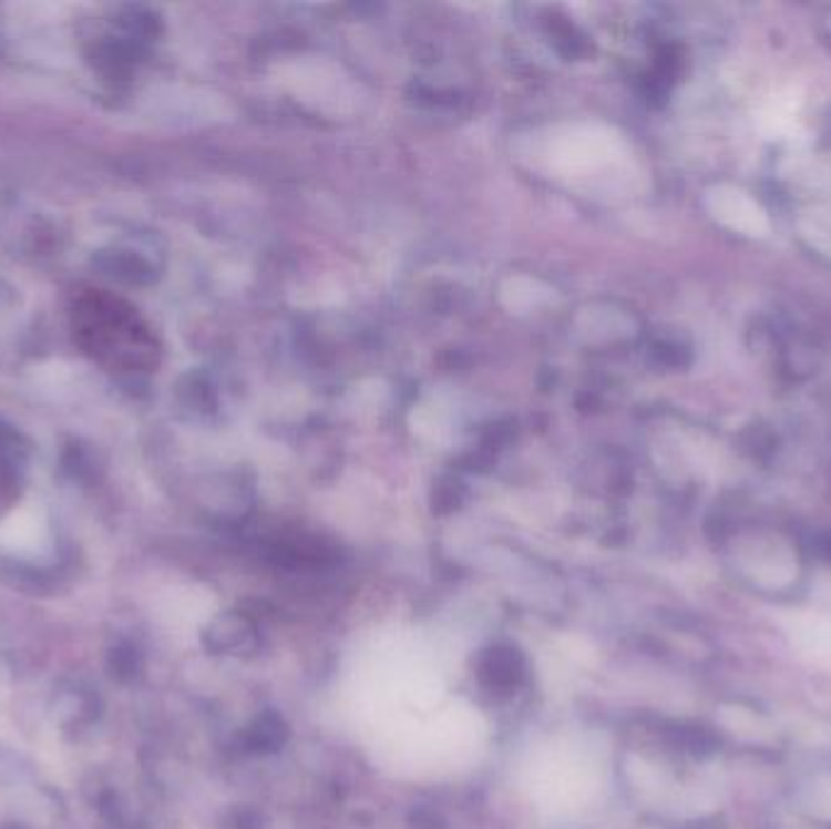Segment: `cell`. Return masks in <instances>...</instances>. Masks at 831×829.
Wrapping results in <instances>:
<instances>
[{
	"label": "cell",
	"instance_id": "obj_9",
	"mask_svg": "<svg viewBox=\"0 0 831 829\" xmlns=\"http://www.w3.org/2000/svg\"><path fill=\"white\" fill-rule=\"evenodd\" d=\"M812 550L817 557H822L827 562H831V531H824V533H814L812 538Z\"/></svg>",
	"mask_w": 831,
	"mask_h": 829
},
{
	"label": "cell",
	"instance_id": "obj_3",
	"mask_svg": "<svg viewBox=\"0 0 831 829\" xmlns=\"http://www.w3.org/2000/svg\"><path fill=\"white\" fill-rule=\"evenodd\" d=\"M24 468V448L18 436L0 429V511L8 509L20 494V480Z\"/></svg>",
	"mask_w": 831,
	"mask_h": 829
},
{
	"label": "cell",
	"instance_id": "obj_7",
	"mask_svg": "<svg viewBox=\"0 0 831 829\" xmlns=\"http://www.w3.org/2000/svg\"><path fill=\"white\" fill-rule=\"evenodd\" d=\"M107 667L110 674L120 678V682H132L138 669H142V655H138V649L132 643H122L110 649Z\"/></svg>",
	"mask_w": 831,
	"mask_h": 829
},
{
	"label": "cell",
	"instance_id": "obj_2",
	"mask_svg": "<svg viewBox=\"0 0 831 829\" xmlns=\"http://www.w3.org/2000/svg\"><path fill=\"white\" fill-rule=\"evenodd\" d=\"M100 713V700L83 686H69L64 690H59L54 696V720L66 727V730H81V727H88Z\"/></svg>",
	"mask_w": 831,
	"mask_h": 829
},
{
	"label": "cell",
	"instance_id": "obj_5",
	"mask_svg": "<svg viewBox=\"0 0 831 829\" xmlns=\"http://www.w3.org/2000/svg\"><path fill=\"white\" fill-rule=\"evenodd\" d=\"M250 637V623L244 615H219L217 621L209 623L205 631V645L212 652H229L238 649Z\"/></svg>",
	"mask_w": 831,
	"mask_h": 829
},
{
	"label": "cell",
	"instance_id": "obj_8",
	"mask_svg": "<svg viewBox=\"0 0 831 829\" xmlns=\"http://www.w3.org/2000/svg\"><path fill=\"white\" fill-rule=\"evenodd\" d=\"M283 735H285V727L283 723L277 718H263L258 720L256 730H254V747H275L283 743Z\"/></svg>",
	"mask_w": 831,
	"mask_h": 829
},
{
	"label": "cell",
	"instance_id": "obj_6",
	"mask_svg": "<svg viewBox=\"0 0 831 829\" xmlns=\"http://www.w3.org/2000/svg\"><path fill=\"white\" fill-rule=\"evenodd\" d=\"M550 297H552L550 287L533 278H511L501 287L503 305L513 311H531L540 305H545Z\"/></svg>",
	"mask_w": 831,
	"mask_h": 829
},
{
	"label": "cell",
	"instance_id": "obj_4",
	"mask_svg": "<svg viewBox=\"0 0 831 829\" xmlns=\"http://www.w3.org/2000/svg\"><path fill=\"white\" fill-rule=\"evenodd\" d=\"M482 676L491 688H513L523 676V659L519 649L494 647L482 664Z\"/></svg>",
	"mask_w": 831,
	"mask_h": 829
},
{
	"label": "cell",
	"instance_id": "obj_1",
	"mask_svg": "<svg viewBox=\"0 0 831 829\" xmlns=\"http://www.w3.org/2000/svg\"><path fill=\"white\" fill-rule=\"evenodd\" d=\"M613 142L608 132L588 124H576L552 136L547 146V161L554 173L566 178H582V175L601 168L611 158Z\"/></svg>",
	"mask_w": 831,
	"mask_h": 829
}]
</instances>
